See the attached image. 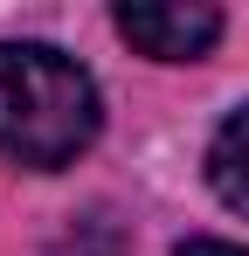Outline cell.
<instances>
[{
  "label": "cell",
  "instance_id": "3",
  "mask_svg": "<svg viewBox=\"0 0 249 256\" xmlns=\"http://www.w3.org/2000/svg\"><path fill=\"white\" fill-rule=\"evenodd\" d=\"M208 187L222 194V208H236L249 222V104L228 111L208 138Z\"/></svg>",
  "mask_w": 249,
  "mask_h": 256
},
{
  "label": "cell",
  "instance_id": "4",
  "mask_svg": "<svg viewBox=\"0 0 249 256\" xmlns=\"http://www.w3.org/2000/svg\"><path fill=\"white\" fill-rule=\"evenodd\" d=\"M173 256H249V250H236V242H180Z\"/></svg>",
  "mask_w": 249,
  "mask_h": 256
},
{
  "label": "cell",
  "instance_id": "2",
  "mask_svg": "<svg viewBox=\"0 0 249 256\" xmlns=\"http://www.w3.org/2000/svg\"><path fill=\"white\" fill-rule=\"evenodd\" d=\"M132 48H146L152 62H194L222 42V7H201V0H160V7H118L111 14Z\"/></svg>",
  "mask_w": 249,
  "mask_h": 256
},
{
  "label": "cell",
  "instance_id": "1",
  "mask_svg": "<svg viewBox=\"0 0 249 256\" xmlns=\"http://www.w3.org/2000/svg\"><path fill=\"white\" fill-rule=\"evenodd\" d=\"M104 125L97 84L76 56L48 42H0V152L14 166L56 173Z\"/></svg>",
  "mask_w": 249,
  "mask_h": 256
}]
</instances>
